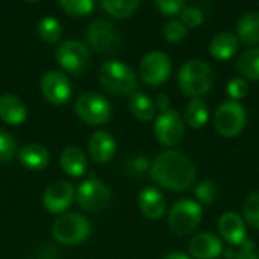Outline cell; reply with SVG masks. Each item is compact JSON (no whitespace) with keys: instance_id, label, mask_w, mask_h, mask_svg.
<instances>
[{"instance_id":"19","label":"cell","mask_w":259,"mask_h":259,"mask_svg":"<svg viewBox=\"0 0 259 259\" xmlns=\"http://www.w3.org/2000/svg\"><path fill=\"white\" fill-rule=\"evenodd\" d=\"M27 117L24 103L12 94L0 96V118L12 126L21 124Z\"/></svg>"},{"instance_id":"31","label":"cell","mask_w":259,"mask_h":259,"mask_svg":"<svg viewBox=\"0 0 259 259\" xmlns=\"http://www.w3.org/2000/svg\"><path fill=\"white\" fill-rule=\"evenodd\" d=\"M215 194H217V190H215V185H214L212 181H202L194 188V196L203 205L212 203L215 200Z\"/></svg>"},{"instance_id":"40","label":"cell","mask_w":259,"mask_h":259,"mask_svg":"<svg viewBox=\"0 0 259 259\" xmlns=\"http://www.w3.org/2000/svg\"><path fill=\"white\" fill-rule=\"evenodd\" d=\"M164 259H190L185 253H182V252H171V253H168L167 256Z\"/></svg>"},{"instance_id":"24","label":"cell","mask_w":259,"mask_h":259,"mask_svg":"<svg viewBox=\"0 0 259 259\" xmlns=\"http://www.w3.org/2000/svg\"><path fill=\"white\" fill-rule=\"evenodd\" d=\"M129 111L141 121H150L155 117V102L144 93H134L129 97Z\"/></svg>"},{"instance_id":"4","label":"cell","mask_w":259,"mask_h":259,"mask_svg":"<svg viewBox=\"0 0 259 259\" xmlns=\"http://www.w3.org/2000/svg\"><path fill=\"white\" fill-rule=\"evenodd\" d=\"M91 225L85 217L76 212H68L55 220L52 234L55 240L64 246H76L90 237Z\"/></svg>"},{"instance_id":"21","label":"cell","mask_w":259,"mask_h":259,"mask_svg":"<svg viewBox=\"0 0 259 259\" xmlns=\"http://www.w3.org/2000/svg\"><path fill=\"white\" fill-rule=\"evenodd\" d=\"M59 161H61L62 170L73 178L82 176L87 170V156L79 147H74V146L65 147L61 153Z\"/></svg>"},{"instance_id":"37","label":"cell","mask_w":259,"mask_h":259,"mask_svg":"<svg viewBox=\"0 0 259 259\" xmlns=\"http://www.w3.org/2000/svg\"><path fill=\"white\" fill-rule=\"evenodd\" d=\"M232 259H259L258 253L255 252V244L250 240H246L240 249V252H237Z\"/></svg>"},{"instance_id":"33","label":"cell","mask_w":259,"mask_h":259,"mask_svg":"<svg viewBox=\"0 0 259 259\" xmlns=\"http://www.w3.org/2000/svg\"><path fill=\"white\" fill-rule=\"evenodd\" d=\"M17 150L15 140L5 131L0 129V162H8L14 158Z\"/></svg>"},{"instance_id":"6","label":"cell","mask_w":259,"mask_h":259,"mask_svg":"<svg viewBox=\"0 0 259 259\" xmlns=\"http://www.w3.org/2000/svg\"><path fill=\"white\" fill-rule=\"evenodd\" d=\"M247 114L241 103L229 100L222 103L214 114V126L223 137H237L246 126Z\"/></svg>"},{"instance_id":"28","label":"cell","mask_w":259,"mask_h":259,"mask_svg":"<svg viewBox=\"0 0 259 259\" xmlns=\"http://www.w3.org/2000/svg\"><path fill=\"white\" fill-rule=\"evenodd\" d=\"M38 33H39L41 39L49 44L58 42L62 35L61 23L55 17H44L38 23Z\"/></svg>"},{"instance_id":"23","label":"cell","mask_w":259,"mask_h":259,"mask_svg":"<svg viewBox=\"0 0 259 259\" xmlns=\"http://www.w3.org/2000/svg\"><path fill=\"white\" fill-rule=\"evenodd\" d=\"M238 38L246 44H258L259 42V12L244 14L237 26Z\"/></svg>"},{"instance_id":"32","label":"cell","mask_w":259,"mask_h":259,"mask_svg":"<svg viewBox=\"0 0 259 259\" xmlns=\"http://www.w3.org/2000/svg\"><path fill=\"white\" fill-rule=\"evenodd\" d=\"M162 33L168 41L176 42V41H181L187 35V26L179 20H170L164 24Z\"/></svg>"},{"instance_id":"14","label":"cell","mask_w":259,"mask_h":259,"mask_svg":"<svg viewBox=\"0 0 259 259\" xmlns=\"http://www.w3.org/2000/svg\"><path fill=\"white\" fill-rule=\"evenodd\" d=\"M73 196H74V188L70 182L56 181L52 185H49L47 190L44 191L42 205L49 212L58 214L65 211L71 205Z\"/></svg>"},{"instance_id":"10","label":"cell","mask_w":259,"mask_h":259,"mask_svg":"<svg viewBox=\"0 0 259 259\" xmlns=\"http://www.w3.org/2000/svg\"><path fill=\"white\" fill-rule=\"evenodd\" d=\"M56 61L58 64L68 73L79 74L83 71L90 62L88 49L79 41H64L56 49Z\"/></svg>"},{"instance_id":"34","label":"cell","mask_w":259,"mask_h":259,"mask_svg":"<svg viewBox=\"0 0 259 259\" xmlns=\"http://www.w3.org/2000/svg\"><path fill=\"white\" fill-rule=\"evenodd\" d=\"M181 18H182L181 21L187 27H197L205 20L202 9H199L196 6H184V9L181 11Z\"/></svg>"},{"instance_id":"7","label":"cell","mask_w":259,"mask_h":259,"mask_svg":"<svg viewBox=\"0 0 259 259\" xmlns=\"http://www.w3.org/2000/svg\"><path fill=\"white\" fill-rule=\"evenodd\" d=\"M74 111L88 124H103L112 115L111 103L97 93H85L77 97Z\"/></svg>"},{"instance_id":"1","label":"cell","mask_w":259,"mask_h":259,"mask_svg":"<svg viewBox=\"0 0 259 259\" xmlns=\"http://www.w3.org/2000/svg\"><path fill=\"white\" fill-rule=\"evenodd\" d=\"M152 179L175 191L187 190L196 179V167L193 161L179 150H165L156 156L150 167Z\"/></svg>"},{"instance_id":"35","label":"cell","mask_w":259,"mask_h":259,"mask_svg":"<svg viewBox=\"0 0 259 259\" xmlns=\"http://www.w3.org/2000/svg\"><path fill=\"white\" fill-rule=\"evenodd\" d=\"M228 94L229 97H232L234 102H238L241 99H244L249 93V85L243 77H234L228 82Z\"/></svg>"},{"instance_id":"27","label":"cell","mask_w":259,"mask_h":259,"mask_svg":"<svg viewBox=\"0 0 259 259\" xmlns=\"http://www.w3.org/2000/svg\"><path fill=\"white\" fill-rule=\"evenodd\" d=\"M100 5L109 15L117 18L129 17L140 8L138 0H103Z\"/></svg>"},{"instance_id":"17","label":"cell","mask_w":259,"mask_h":259,"mask_svg":"<svg viewBox=\"0 0 259 259\" xmlns=\"http://www.w3.org/2000/svg\"><path fill=\"white\" fill-rule=\"evenodd\" d=\"M138 206L147 219L158 220L165 212V197L159 190L146 187L138 196Z\"/></svg>"},{"instance_id":"20","label":"cell","mask_w":259,"mask_h":259,"mask_svg":"<svg viewBox=\"0 0 259 259\" xmlns=\"http://www.w3.org/2000/svg\"><path fill=\"white\" fill-rule=\"evenodd\" d=\"M49 150L38 143L26 144L20 150V162L27 170H42L49 164Z\"/></svg>"},{"instance_id":"2","label":"cell","mask_w":259,"mask_h":259,"mask_svg":"<svg viewBox=\"0 0 259 259\" xmlns=\"http://www.w3.org/2000/svg\"><path fill=\"white\" fill-rule=\"evenodd\" d=\"M178 80L181 90L194 99L200 97L212 88L215 74L212 67L203 59H190L181 67Z\"/></svg>"},{"instance_id":"13","label":"cell","mask_w":259,"mask_h":259,"mask_svg":"<svg viewBox=\"0 0 259 259\" xmlns=\"http://www.w3.org/2000/svg\"><path fill=\"white\" fill-rule=\"evenodd\" d=\"M41 91L44 97L53 105H64L71 96V85L68 77L56 70L47 71L41 79Z\"/></svg>"},{"instance_id":"9","label":"cell","mask_w":259,"mask_h":259,"mask_svg":"<svg viewBox=\"0 0 259 259\" xmlns=\"http://www.w3.org/2000/svg\"><path fill=\"white\" fill-rule=\"evenodd\" d=\"M171 59L167 53L155 50L147 53L140 64V74L149 85H159L170 77Z\"/></svg>"},{"instance_id":"5","label":"cell","mask_w":259,"mask_h":259,"mask_svg":"<svg viewBox=\"0 0 259 259\" xmlns=\"http://www.w3.org/2000/svg\"><path fill=\"white\" fill-rule=\"evenodd\" d=\"M202 220V206L191 199L178 200L168 214V225L178 235L193 234Z\"/></svg>"},{"instance_id":"15","label":"cell","mask_w":259,"mask_h":259,"mask_svg":"<svg viewBox=\"0 0 259 259\" xmlns=\"http://www.w3.org/2000/svg\"><path fill=\"white\" fill-rule=\"evenodd\" d=\"M190 253L197 259H215L223 252V244L219 237L211 232H200L190 241Z\"/></svg>"},{"instance_id":"8","label":"cell","mask_w":259,"mask_h":259,"mask_svg":"<svg viewBox=\"0 0 259 259\" xmlns=\"http://www.w3.org/2000/svg\"><path fill=\"white\" fill-rule=\"evenodd\" d=\"M87 39L90 46L97 52H111L115 50L120 44V32L118 29L108 20L97 18L91 21L87 29Z\"/></svg>"},{"instance_id":"39","label":"cell","mask_w":259,"mask_h":259,"mask_svg":"<svg viewBox=\"0 0 259 259\" xmlns=\"http://www.w3.org/2000/svg\"><path fill=\"white\" fill-rule=\"evenodd\" d=\"M155 106H156L158 109H161V112L170 111V99H168V96H167V94H158Z\"/></svg>"},{"instance_id":"38","label":"cell","mask_w":259,"mask_h":259,"mask_svg":"<svg viewBox=\"0 0 259 259\" xmlns=\"http://www.w3.org/2000/svg\"><path fill=\"white\" fill-rule=\"evenodd\" d=\"M131 168L135 173H144L149 168V161L146 156H137L132 162H131Z\"/></svg>"},{"instance_id":"3","label":"cell","mask_w":259,"mask_h":259,"mask_svg":"<svg viewBox=\"0 0 259 259\" xmlns=\"http://www.w3.org/2000/svg\"><path fill=\"white\" fill-rule=\"evenodd\" d=\"M99 80L106 91L117 96H132L137 88L135 71L120 61L105 62L99 70Z\"/></svg>"},{"instance_id":"22","label":"cell","mask_w":259,"mask_h":259,"mask_svg":"<svg viewBox=\"0 0 259 259\" xmlns=\"http://www.w3.org/2000/svg\"><path fill=\"white\" fill-rule=\"evenodd\" d=\"M238 50V38L231 32L217 33L209 42V53L215 59H229Z\"/></svg>"},{"instance_id":"12","label":"cell","mask_w":259,"mask_h":259,"mask_svg":"<svg viewBox=\"0 0 259 259\" xmlns=\"http://www.w3.org/2000/svg\"><path fill=\"white\" fill-rule=\"evenodd\" d=\"M185 134V121L176 111L161 112L155 121V135L164 146H176Z\"/></svg>"},{"instance_id":"11","label":"cell","mask_w":259,"mask_h":259,"mask_svg":"<svg viewBox=\"0 0 259 259\" xmlns=\"http://www.w3.org/2000/svg\"><path fill=\"white\" fill-rule=\"evenodd\" d=\"M77 202L85 211L105 209L111 202V190L99 179H87L77 188Z\"/></svg>"},{"instance_id":"26","label":"cell","mask_w":259,"mask_h":259,"mask_svg":"<svg viewBox=\"0 0 259 259\" xmlns=\"http://www.w3.org/2000/svg\"><path fill=\"white\" fill-rule=\"evenodd\" d=\"M237 67L244 77L250 80H259V47L246 50L240 56Z\"/></svg>"},{"instance_id":"18","label":"cell","mask_w":259,"mask_h":259,"mask_svg":"<svg viewBox=\"0 0 259 259\" xmlns=\"http://www.w3.org/2000/svg\"><path fill=\"white\" fill-rule=\"evenodd\" d=\"M88 150L96 162H108L115 155L117 143L114 137H111L108 132L99 131L91 135L88 143Z\"/></svg>"},{"instance_id":"25","label":"cell","mask_w":259,"mask_h":259,"mask_svg":"<svg viewBox=\"0 0 259 259\" xmlns=\"http://www.w3.org/2000/svg\"><path fill=\"white\" fill-rule=\"evenodd\" d=\"M208 118H209L208 105L200 97L191 99L188 102L187 108H185V120H187V123L191 127L199 129V127H203L206 124Z\"/></svg>"},{"instance_id":"30","label":"cell","mask_w":259,"mask_h":259,"mask_svg":"<svg viewBox=\"0 0 259 259\" xmlns=\"http://www.w3.org/2000/svg\"><path fill=\"white\" fill-rule=\"evenodd\" d=\"M243 212H244V219L247 220V223L259 229V191L252 193L246 199Z\"/></svg>"},{"instance_id":"36","label":"cell","mask_w":259,"mask_h":259,"mask_svg":"<svg viewBox=\"0 0 259 259\" xmlns=\"http://www.w3.org/2000/svg\"><path fill=\"white\" fill-rule=\"evenodd\" d=\"M185 3L182 0H156V8L165 15H176L181 14Z\"/></svg>"},{"instance_id":"16","label":"cell","mask_w":259,"mask_h":259,"mask_svg":"<svg viewBox=\"0 0 259 259\" xmlns=\"http://www.w3.org/2000/svg\"><path fill=\"white\" fill-rule=\"evenodd\" d=\"M219 231L222 237L235 246H243L246 238V225L244 220L237 212H225L219 220Z\"/></svg>"},{"instance_id":"29","label":"cell","mask_w":259,"mask_h":259,"mask_svg":"<svg viewBox=\"0 0 259 259\" xmlns=\"http://www.w3.org/2000/svg\"><path fill=\"white\" fill-rule=\"evenodd\" d=\"M59 6L70 15L82 17V15H88L93 12L94 2L93 0H61Z\"/></svg>"}]
</instances>
